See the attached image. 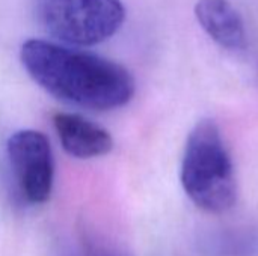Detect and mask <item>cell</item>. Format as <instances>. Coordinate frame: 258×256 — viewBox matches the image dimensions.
I'll return each mask as SVG.
<instances>
[{
	"label": "cell",
	"mask_w": 258,
	"mask_h": 256,
	"mask_svg": "<svg viewBox=\"0 0 258 256\" xmlns=\"http://www.w3.org/2000/svg\"><path fill=\"white\" fill-rule=\"evenodd\" d=\"M20 59L35 83L68 104L107 112L128 104L135 97L132 72L91 51L45 39H27L21 45Z\"/></svg>",
	"instance_id": "obj_1"
},
{
	"label": "cell",
	"mask_w": 258,
	"mask_h": 256,
	"mask_svg": "<svg viewBox=\"0 0 258 256\" xmlns=\"http://www.w3.org/2000/svg\"><path fill=\"white\" fill-rule=\"evenodd\" d=\"M195 17L219 47L230 51H240L246 47L243 18L230 0H198Z\"/></svg>",
	"instance_id": "obj_6"
},
{
	"label": "cell",
	"mask_w": 258,
	"mask_h": 256,
	"mask_svg": "<svg viewBox=\"0 0 258 256\" xmlns=\"http://www.w3.org/2000/svg\"><path fill=\"white\" fill-rule=\"evenodd\" d=\"M180 178L189 199L203 211L221 214L236 204L234 164L215 121L203 119L189 133Z\"/></svg>",
	"instance_id": "obj_2"
},
{
	"label": "cell",
	"mask_w": 258,
	"mask_h": 256,
	"mask_svg": "<svg viewBox=\"0 0 258 256\" xmlns=\"http://www.w3.org/2000/svg\"><path fill=\"white\" fill-rule=\"evenodd\" d=\"M53 125L63 151L76 158H95L113 149L110 133L79 113H56Z\"/></svg>",
	"instance_id": "obj_5"
},
{
	"label": "cell",
	"mask_w": 258,
	"mask_h": 256,
	"mask_svg": "<svg viewBox=\"0 0 258 256\" xmlns=\"http://www.w3.org/2000/svg\"><path fill=\"white\" fill-rule=\"evenodd\" d=\"M33 14L50 36L77 47L110 39L125 20L122 0H33Z\"/></svg>",
	"instance_id": "obj_3"
},
{
	"label": "cell",
	"mask_w": 258,
	"mask_h": 256,
	"mask_svg": "<svg viewBox=\"0 0 258 256\" xmlns=\"http://www.w3.org/2000/svg\"><path fill=\"white\" fill-rule=\"evenodd\" d=\"M8 160L21 196L33 205L50 199L54 160L48 139L36 130H20L6 143Z\"/></svg>",
	"instance_id": "obj_4"
}]
</instances>
